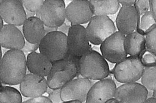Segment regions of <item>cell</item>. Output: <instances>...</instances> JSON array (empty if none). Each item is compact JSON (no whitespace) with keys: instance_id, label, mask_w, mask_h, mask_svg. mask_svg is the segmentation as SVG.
<instances>
[{"instance_id":"6da1fadb","label":"cell","mask_w":156,"mask_h":103,"mask_svg":"<svg viewBox=\"0 0 156 103\" xmlns=\"http://www.w3.org/2000/svg\"><path fill=\"white\" fill-rule=\"evenodd\" d=\"M26 58L21 50H7L0 61V81L4 84H20L26 75Z\"/></svg>"},{"instance_id":"7a4b0ae2","label":"cell","mask_w":156,"mask_h":103,"mask_svg":"<svg viewBox=\"0 0 156 103\" xmlns=\"http://www.w3.org/2000/svg\"><path fill=\"white\" fill-rule=\"evenodd\" d=\"M79 59L68 55L66 58L52 63L46 78L49 88L60 89L77 77L79 75Z\"/></svg>"},{"instance_id":"3957f363","label":"cell","mask_w":156,"mask_h":103,"mask_svg":"<svg viewBox=\"0 0 156 103\" xmlns=\"http://www.w3.org/2000/svg\"><path fill=\"white\" fill-rule=\"evenodd\" d=\"M107 61L99 52L91 50L79 59V74L82 78L92 81H100L110 75Z\"/></svg>"},{"instance_id":"277c9868","label":"cell","mask_w":156,"mask_h":103,"mask_svg":"<svg viewBox=\"0 0 156 103\" xmlns=\"http://www.w3.org/2000/svg\"><path fill=\"white\" fill-rule=\"evenodd\" d=\"M40 53L52 63L68 56L67 35L58 31L45 35L39 44Z\"/></svg>"},{"instance_id":"5b68a950","label":"cell","mask_w":156,"mask_h":103,"mask_svg":"<svg viewBox=\"0 0 156 103\" xmlns=\"http://www.w3.org/2000/svg\"><path fill=\"white\" fill-rule=\"evenodd\" d=\"M116 32V27L108 16H93L85 28L88 41L96 45L101 44Z\"/></svg>"},{"instance_id":"8992f818","label":"cell","mask_w":156,"mask_h":103,"mask_svg":"<svg viewBox=\"0 0 156 103\" xmlns=\"http://www.w3.org/2000/svg\"><path fill=\"white\" fill-rule=\"evenodd\" d=\"M65 9L63 0H45L35 16L39 18L45 27L58 28L65 22Z\"/></svg>"},{"instance_id":"52a82bcc","label":"cell","mask_w":156,"mask_h":103,"mask_svg":"<svg viewBox=\"0 0 156 103\" xmlns=\"http://www.w3.org/2000/svg\"><path fill=\"white\" fill-rule=\"evenodd\" d=\"M144 68L138 57L129 56L116 64L112 73L119 82L132 83L136 82L141 78Z\"/></svg>"},{"instance_id":"ba28073f","label":"cell","mask_w":156,"mask_h":103,"mask_svg":"<svg viewBox=\"0 0 156 103\" xmlns=\"http://www.w3.org/2000/svg\"><path fill=\"white\" fill-rule=\"evenodd\" d=\"M68 55L80 59L91 50V46L87 37L85 28L81 25H71L67 34Z\"/></svg>"},{"instance_id":"9c48e42d","label":"cell","mask_w":156,"mask_h":103,"mask_svg":"<svg viewBox=\"0 0 156 103\" xmlns=\"http://www.w3.org/2000/svg\"><path fill=\"white\" fill-rule=\"evenodd\" d=\"M124 39L125 35L118 31L101 44L102 56L105 60L113 64H117L127 57L124 48Z\"/></svg>"},{"instance_id":"30bf717a","label":"cell","mask_w":156,"mask_h":103,"mask_svg":"<svg viewBox=\"0 0 156 103\" xmlns=\"http://www.w3.org/2000/svg\"><path fill=\"white\" fill-rule=\"evenodd\" d=\"M95 82L84 78H77L60 88V98L62 102L79 101L85 102L88 93Z\"/></svg>"},{"instance_id":"8fae6325","label":"cell","mask_w":156,"mask_h":103,"mask_svg":"<svg viewBox=\"0 0 156 103\" xmlns=\"http://www.w3.org/2000/svg\"><path fill=\"white\" fill-rule=\"evenodd\" d=\"M148 98V90L137 82L126 83L116 88L114 98L118 103H143Z\"/></svg>"},{"instance_id":"7c38bea8","label":"cell","mask_w":156,"mask_h":103,"mask_svg":"<svg viewBox=\"0 0 156 103\" xmlns=\"http://www.w3.org/2000/svg\"><path fill=\"white\" fill-rule=\"evenodd\" d=\"M0 16L7 24L23 25L27 19L21 1L2 0L0 3Z\"/></svg>"},{"instance_id":"4fadbf2b","label":"cell","mask_w":156,"mask_h":103,"mask_svg":"<svg viewBox=\"0 0 156 103\" xmlns=\"http://www.w3.org/2000/svg\"><path fill=\"white\" fill-rule=\"evenodd\" d=\"M65 16L72 25H81L90 21L93 16L90 1L74 0L66 7Z\"/></svg>"},{"instance_id":"5bb4252c","label":"cell","mask_w":156,"mask_h":103,"mask_svg":"<svg viewBox=\"0 0 156 103\" xmlns=\"http://www.w3.org/2000/svg\"><path fill=\"white\" fill-rule=\"evenodd\" d=\"M116 89V84L112 79L98 81L90 89L85 103H105L114 98Z\"/></svg>"},{"instance_id":"9a60e30c","label":"cell","mask_w":156,"mask_h":103,"mask_svg":"<svg viewBox=\"0 0 156 103\" xmlns=\"http://www.w3.org/2000/svg\"><path fill=\"white\" fill-rule=\"evenodd\" d=\"M48 85L44 77L28 73L20 84L21 94L26 98H36L42 96L47 91Z\"/></svg>"},{"instance_id":"2e32d148","label":"cell","mask_w":156,"mask_h":103,"mask_svg":"<svg viewBox=\"0 0 156 103\" xmlns=\"http://www.w3.org/2000/svg\"><path fill=\"white\" fill-rule=\"evenodd\" d=\"M140 19L134 6H122L117 15L116 25L119 32L127 35L136 32Z\"/></svg>"},{"instance_id":"e0dca14e","label":"cell","mask_w":156,"mask_h":103,"mask_svg":"<svg viewBox=\"0 0 156 103\" xmlns=\"http://www.w3.org/2000/svg\"><path fill=\"white\" fill-rule=\"evenodd\" d=\"M25 39L16 26L5 24L0 30V46L9 50H22Z\"/></svg>"},{"instance_id":"ac0fdd59","label":"cell","mask_w":156,"mask_h":103,"mask_svg":"<svg viewBox=\"0 0 156 103\" xmlns=\"http://www.w3.org/2000/svg\"><path fill=\"white\" fill-rule=\"evenodd\" d=\"M22 29L25 40L31 44H40L46 35L43 23L36 16L27 18Z\"/></svg>"},{"instance_id":"d6986e66","label":"cell","mask_w":156,"mask_h":103,"mask_svg":"<svg viewBox=\"0 0 156 103\" xmlns=\"http://www.w3.org/2000/svg\"><path fill=\"white\" fill-rule=\"evenodd\" d=\"M52 64L40 53L36 51L29 53L26 58V67L29 72L43 77L48 76Z\"/></svg>"},{"instance_id":"ffe728a7","label":"cell","mask_w":156,"mask_h":103,"mask_svg":"<svg viewBox=\"0 0 156 103\" xmlns=\"http://www.w3.org/2000/svg\"><path fill=\"white\" fill-rule=\"evenodd\" d=\"M124 45L127 55L138 57L140 53L146 49L145 36L137 32L125 35Z\"/></svg>"},{"instance_id":"44dd1931","label":"cell","mask_w":156,"mask_h":103,"mask_svg":"<svg viewBox=\"0 0 156 103\" xmlns=\"http://www.w3.org/2000/svg\"><path fill=\"white\" fill-rule=\"evenodd\" d=\"M93 16H108L116 13L119 7L118 0H90L89 1Z\"/></svg>"},{"instance_id":"7402d4cb","label":"cell","mask_w":156,"mask_h":103,"mask_svg":"<svg viewBox=\"0 0 156 103\" xmlns=\"http://www.w3.org/2000/svg\"><path fill=\"white\" fill-rule=\"evenodd\" d=\"M21 93L15 88L2 85L0 87V103H22Z\"/></svg>"},{"instance_id":"603a6c76","label":"cell","mask_w":156,"mask_h":103,"mask_svg":"<svg viewBox=\"0 0 156 103\" xmlns=\"http://www.w3.org/2000/svg\"><path fill=\"white\" fill-rule=\"evenodd\" d=\"M141 79L142 85L156 98V67H144Z\"/></svg>"},{"instance_id":"cb8c5ba5","label":"cell","mask_w":156,"mask_h":103,"mask_svg":"<svg viewBox=\"0 0 156 103\" xmlns=\"http://www.w3.org/2000/svg\"><path fill=\"white\" fill-rule=\"evenodd\" d=\"M155 27H156V19L151 12L148 11L140 16L136 32L144 36Z\"/></svg>"},{"instance_id":"d4e9b609","label":"cell","mask_w":156,"mask_h":103,"mask_svg":"<svg viewBox=\"0 0 156 103\" xmlns=\"http://www.w3.org/2000/svg\"><path fill=\"white\" fill-rule=\"evenodd\" d=\"M144 67H156V53L146 48L138 56Z\"/></svg>"},{"instance_id":"484cf974","label":"cell","mask_w":156,"mask_h":103,"mask_svg":"<svg viewBox=\"0 0 156 103\" xmlns=\"http://www.w3.org/2000/svg\"><path fill=\"white\" fill-rule=\"evenodd\" d=\"M21 2L23 4L24 8L26 10L30 12H33V13H37L40 10L44 2V1L43 0H37V1L23 0L21 1Z\"/></svg>"},{"instance_id":"4316f807","label":"cell","mask_w":156,"mask_h":103,"mask_svg":"<svg viewBox=\"0 0 156 103\" xmlns=\"http://www.w3.org/2000/svg\"><path fill=\"white\" fill-rule=\"evenodd\" d=\"M145 39L146 48L156 53V27L146 35Z\"/></svg>"},{"instance_id":"83f0119b","label":"cell","mask_w":156,"mask_h":103,"mask_svg":"<svg viewBox=\"0 0 156 103\" xmlns=\"http://www.w3.org/2000/svg\"><path fill=\"white\" fill-rule=\"evenodd\" d=\"M134 7L141 16L149 11L150 8L149 1L148 0H137L134 3Z\"/></svg>"},{"instance_id":"f1b7e54d","label":"cell","mask_w":156,"mask_h":103,"mask_svg":"<svg viewBox=\"0 0 156 103\" xmlns=\"http://www.w3.org/2000/svg\"><path fill=\"white\" fill-rule=\"evenodd\" d=\"M60 89L51 90L49 93L48 98L52 103H62V101L60 98Z\"/></svg>"},{"instance_id":"f546056e","label":"cell","mask_w":156,"mask_h":103,"mask_svg":"<svg viewBox=\"0 0 156 103\" xmlns=\"http://www.w3.org/2000/svg\"><path fill=\"white\" fill-rule=\"evenodd\" d=\"M22 103H52L48 97L45 96H40L36 98H30L23 102Z\"/></svg>"},{"instance_id":"4dcf8cb0","label":"cell","mask_w":156,"mask_h":103,"mask_svg":"<svg viewBox=\"0 0 156 103\" xmlns=\"http://www.w3.org/2000/svg\"><path fill=\"white\" fill-rule=\"evenodd\" d=\"M39 48V44H31L25 40L24 45L21 50L24 53V52H34L35 51Z\"/></svg>"},{"instance_id":"1f68e13d","label":"cell","mask_w":156,"mask_h":103,"mask_svg":"<svg viewBox=\"0 0 156 103\" xmlns=\"http://www.w3.org/2000/svg\"><path fill=\"white\" fill-rule=\"evenodd\" d=\"M69 27H70L69 25H68L66 23L64 22L62 25H60L59 27L57 28V31L67 35L69 29Z\"/></svg>"},{"instance_id":"d6a6232c","label":"cell","mask_w":156,"mask_h":103,"mask_svg":"<svg viewBox=\"0 0 156 103\" xmlns=\"http://www.w3.org/2000/svg\"><path fill=\"white\" fill-rule=\"evenodd\" d=\"M150 11L156 19V0H149Z\"/></svg>"},{"instance_id":"836d02e7","label":"cell","mask_w":156,"mask_h":103,"mask_svg":"<svg viewBox=\"0 0 156 103\" xmlns=\"http://www.w3.org/2000/svg\"><path fill=\"white\" fill-rule=\"evenodd\" d=\"M119 4L122 6H131L134 4L135 1L134 0H119L118 1Z\"/></svg>"},{"instance_id":"e575fe53","label":"cell","mask_w":156,"mask_h":103,"mask_svg":"<svg viewBox=\"0 0 156 103\" xmlns=\"http://www.w3.org/2000/svg\"><path fill=\"white\" fill-rule=\"evenodd\" d=\"M143 103H156V99L153 97H149Z\"/></svg>"},{"instance_id":"d590c367","label":"cell","mask_w":156,"mask_h":103,"mask_svg":"<svg viewBox=\"0 0 156 103\" xmlns=\"http://www.w3.org/2000/svg\"><path fill=\"white\" fill-rule=\"evenodd\" d=\"M44 30H45V33L46 34L57 31V28H50V27H47L44 26Z\"/></svg>"},{"instance_id":"8d00e7d4","label":"cell","mask_w":156,"mask_h":103,"mask_svg":"<svg viewBox=\"0 0 156 103\" xmlns=\"http://www.w3.org/2000/svg\"><path fill=\"white\" fill-rule=\"evenodd\" d=\"M25 12H26V15L27 18H30V17H32V16H35V13L30 12H29L26 10H25Z\"/></svg>"},{"instance_id":"74e56055","label":"cell","mask_w":156,"mask_h":103,"mask_svg":"<svg viewBox=\"0 0 156 103\" xmlns=\"http://www.w3.org/2000/svg\"><path fill=\"white\" fill-rule=\"evenodd\" d=\"M105 103H118V102L117 101L113 98H112V99H110L107 101Z\"/></svg>"},{"instance_id":"f35d334b","label":"cell","mask_w":156,"mask_h":103,"mask_svg":"<svg viewBox=\"0 0 156 103\" xmlns=\"http://www.w3.org/2000/svg\"><path fill=\"white\" fill-rule=\"evenodd\" d=\"M62 103H82L79 101H66V102H62Z\"/></svg>"},{"instance_id":"ab89813d","label":"cell","mask_w":156,"mask_h":103,"mask_svg":"<svg viewBox=\"0 0 156 103\" xmlns=\"http://www.w3.org/2000/svg\"><path fill=\"white\" fill-rule=\"evenodd\" d=\"M3 25H4V21H3V20L2 19V18H1V16H0V30H1V28H2Z\"/></svg>"},{"instance_id":"60d3db41","label":"cell","mask_w":156,"mask_h":103,"mask_svg":"<svg viewBox=\"0 0 156 103\" xmlns=\"http://www.w3.org/2000/svg\"><path fill=\"white\" fill-rule=\"evenodd\" d=\"M2 58V50H1V47L0 46V61Z\"/></svg>"},{"instance_id":"b9f144b4","label":"cell","mask_w":156,"mask_h":103,"mask_svg":"<svg viewBox=\"0 0 156 103\" xmlns=\"http://www.w3.org/2000/svg\"><path fill=\"white\" fill-rule=\"evenodd\" d=\"M2 85V82H1V81H0V87H1Z\"/></svg>"},{"instance_id":"7bdbcfd3","label":"cell","mask_w":156,"mask_h":103,"mask_svg":"<svg viewBox=\"0 0 156 103\" xmlns=\"http://www.w3.org/2000/svg\"><path fill=\"white\" fill-rule=\"evenodd\" d=\"M1 1H0V3H1Z\"/></svg>"}]
</instances>
